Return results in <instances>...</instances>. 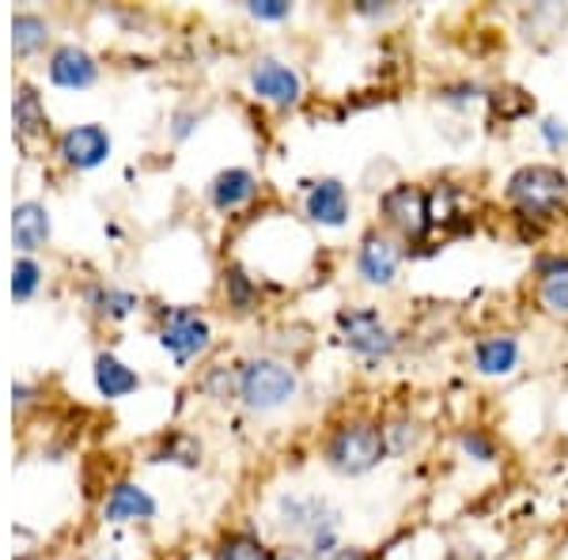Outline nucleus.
Here are the masks:
<instances>
[{
    "instance_id": "nucleus-31",
    "label": "nucleus",
    "mask_w": 568,
    "mask_h": 560,
    "mask_svg": "<svg viewBox=\"0 0 568 560\" xmlns=\"http://www.w3.org/2000/svg\"><path fill=\"white\" fill-rule=\"evenodd\" d=\"M273 560H307V557L296 553V549H281V553H273Z\"/></svg>"
},
{
    "instance_id": "nucleus-5",
    "label": "nucleus",
    "mask_w": 568,
    "mask_h": 560,
    "mask_svg": "<svg viewBox=\"0 0 568 560\" xmlns=\"http://www.w3.org/2000/svg\"><path fill=\"white\" fill-rule=\"evenodd\" d=\"M383 227L398 238H420L433 227V213H428V190L414 186V182H398L379 197Z\"/></svg>"
},
{
    "instance_id": "nucleus-24",
    "label": "nucleus",
    "mask_w": 568,
    "mask_h": 560,
    "mask_svg": "<svg viewBox=\"0 0 568 560\" xmlns=\"http://www.w3.org/2000/svg\"><path fill=\"white\" fill-rule=\"evenodd\" d=\"M197 455H201V447L194 444V439L171 436V444H163V451H155L152 462H186V466H197Z\"/></svg>"
},
{
    "instance_id": "nucleus-28",
    "label": "nucleus",
    "mask_w": 568,
    "mask_h": 560,
    "mask_svg": "<svg viewBox=\"0 0 568 560\" xmlns=\"http://www.w3.org/2000/svg\"><path fill=\"white\" fill-rule=\"evenodd\" d=\"M246 12H251L254 20H288L292 4H284V0H251Z\"/></svg>"
},
{
    "instance_id": "nucleus-14",
    "label": "nucleus",
    "mask_w": 568,
    "mask_h": 560,
    "mask_svg": "<svg viewBox=\"0 0 568 560\" xmlns=\"http://www.w3.org/2000/svg\"><path fill=\"white\" fill-rule=\"evenodd\" d=\"M103 516L110 522H133V519H152L155 516V500L144 489H136V485L122 481L114 485L103 503Z\"/></svg>"
},
{
    "instance_id": "nucleus-30",
    "label": "nucleus",
    "mask_w": 568,
    "mask_h": 560,
    "mask_svg": "<svg viewBox=\"0 0 568 560\" xmlns=\"http://www.w3.org/2000/svg\"><path fill=\"white\" fill-rule=\"evenodd\" d=\"M334 560H368V553H364L361 546H345L342 553H337Z\"/></svg>"
},
{
    "instance_id": "nucleus-21",
    "label": "nucleus",
    "mask_w": 568,
    "mask_h": 560,
    "mask_svg": "<svg viewBox=\"0 0 568 560\" xmlns=\"http://www.w3.org/2000/svg\"><path fill=\"white\" fill-rule=\"evenodd\" d=\"M91 303H95L99 315H110V318H125L130 310H136V296L122 288H99L95 296H91Z\"/></svg>"
},
{
    "instance_id": "nucleus-19",
    "label": "nucleus",
    "mask_w": 568,
    "mask_h": 560,
    "mask_svg": "<svg viewBox=\"0 0 568 560\" xmlns=\"http://www.w3.org/2000/svg\"><path fill=\"white\" fill-rule=\"evenodd\" d=\"M216 560H273V553L254 534H227L220 541Z\"/></svg>"
},
{
    "instance_id": "nucleus-8",
    "label": "nucleus",
    "mask_w": 568,
    "mask_h": 560,
    "mask_svg": "<svg viewBox=\"0 0 568 560\" xmlns=\"http://www.w3.org/2000/svg\"><path fill=\"white\" fill-rule=\"evenodd\" d=\"M251 88L258 91L262 99H270V103L277 106H292L300 103V95H304V80H300V72L292 65H284L277 58H258L251 65Z\"/></svg>"
},
{
    "instance_id": "nucleus-22",
    "label": "nucleus",
    "mask_w": 568,
    "mask_h": 560,
    "mask_svg": "<svg viewBox=\"0 0 568 560\" xmlns=\"http://www.w3.org/2000/svg\"><path fill=\"white\" fill-rule=\"evenodd\" d=\"M417 425L414 420H390V425H383V444H387V455H406L409 447L417 444Z\"/></svg>"
},
{
    "instance_id": "nucleus-13",
    "label": "nucleus",
    "mask_w": 568,
    "mask_h": 560,
    "mask_svg": "<svg viewBox=\"0 0 568 560\" xmlns=\"http://www.w3.org/2000/svg\"><path fill=\"white\" fill-rule=\"evenodd\" d=\"M519 364V342L511 334H489L474 345V367L489 379H500V375H511Z\"/></svg>"
},
{
    "instance_id": "nucleus-9",
    "label": "nucleus",
    "mask_w": 568,
    "mask_h": 560,
    "mask_svg": "<svg viewBox=\"0 0 568 560\" xmlns=\"http://www.w3.org/2000/svg\"><path fill=\"white\" fill-rule=\"evenodd\" d=\"M304 208H307V216L315 220V224L342 227L345 220H349V213H353V201H349V190H345V182L318 179V182H311V186H307Z\"/></svg>"
},
{
    "instance_id": "nucleus-10",
    "label": "nucleus",
    "mask_w": 568,
    "mask_h": 560,
    "mask_svg": "<svg viewBox=\"0 0 568 560\" xmlns=\"http://www.w3.org/2000/svg\"><path fill=\"white\" fill-rule=\"evenodd\" d=\"M535 277L538 310L554 318H568V258H546Z\"/></svg>"
},
{
    "instance_id": "nucleus-6",
    "label": "nucleus",
    "mask_w": 568,
    "mask_h": 560,
    "mask_svg": "<svg viewBox=\"0 0 568 560\" xmlns=\"http://www.w3.org/2000/svg\"><path fill=\"white\" fill-rule=\"evenodd\" d=\"M402 258H406L402 238L390 235L387 227H372V232L361 238V246H356V273H361V281L372 284V288H390L402 269Z\"/></svg>"
},
{
    "instance_id": "nucleus-2",
    "label": "nucleus",
    "mask_w": 568,
    "mask_h": 560,
    "mask_svg": "<svg viewBox=\"0 0 568 560\" xmlns=\"http://www.w3.org/2000/svg\"><path fill=\"white\" fill-rule=\"evenodd\" d=\"M504 197L524 220H554L568 205V174L554 163H527L508 179Z\"/></svg>"
},
{
    "instance_id": "nucleus-27",
    "label": "nucleus",
    "mask_w": 568,
    "mask_h": 560,
    "mask_svg": "<svg viewBox=\"0 0 568 560\" xmlns=\"http://www.w3.org/2000/svg\"><path fill=\"white\" fill-rule=\"evenodd\" d=\"M538 133H542L546 149H554V152H565L568 149V125L561 122V118H542Z\"/></svg>"
},
{
    "instance_id": "nucleus-18",
    "label": "nucleus",
    "mask_w": 568,
    "mask_h": 560,
    "mask_svg": "<svg viewBox=\"0 0 568 560\" xmlns=\"http://www.w3.org/2000/svg\"><path fill=\"white\" fill-rule=\"evenodd\" d=\"M16 125H20V133H27V136L45 130V106L31 88L16 91Z\"/></svg>"
},
{
    "instance_id": "nucleus-20",
    "label": "nucleus",
    "mask_w": 568,
    "mask_h": 560,
    "mask_svg": "<svg viewBox=\"0 0 568 560\" xmlns=\"http://www.w3.org/2000/svg\"><path fill=\"white\" fill-rule=\"evenodd\" d=\"M45 20H39V16H16L12 20V39H16V50L20 53H31V50H39V45L45 42Z\"/></svg>"
},
{
    "instance_id": "nucleus-16",
    "label": "nucleus",
    "mask_w": 568,
    "mask_h": 560,
    "mask_svg": "<svg viewBox=\"0 0 568 560\" xmlns=\"http://www.w3.org/2000/svg\"><path fill=\"white\" fill-rule=\"evenodd\" d=\"M12 238H16V246H20V251H34V246H42L45 238H50V213H45L42 205H34V201L16 205Z\"/></svg>"
},
{
    "instance_id": "nucleus-3",
    "label": "nucleus",
    "mask_w": 568,
    "mask_h": 560,
    "mask_svg": "<svg viewBox=\"0 0 568 560\" xmlns=\"http://www.w3.org/2000/svg\"><path fill=\"white\" fill-rule=\"evenodd\" d=\"M296 390H300L296 371L288 364L273 360V356H258V360H246L240 367V398L254 413L288 406L296 398Z\"/></svg>"
},
{
    "instance_id": "nucleus-12",
    "label": "nucleus",
    "mask_w": 568,
    "mask_h": 560,
    "mask_svg": "<svg viewBox=\"0 0 568 560\" xmlns=\"http://www.w3.org/2000/svg\"><path fill=\"white\" fill-rule=\"evenodd\" d=\"M95 77H99L95 58H91L88 50H80V45H61V50L50 58V80L58 88L80 91V88L95 84Z\"/></svg>"
},
{
    "instance_id": "nucleus-26",
    "label": "nucleus",
    "mask_w": 568,
    "mask_h": 560,
    "mask_svg": "<svg viewBox=\"0 0 568 560\" xmlns=\"http://www.w3.org/2000/svg\"><path fill=\"white\" fill-rule=\"evenodd\" d=\"M459 447L474 458V462H493V458H497V444H493L481 428H466L459 436Z\"/></svg>"
},
{
    "instance_id": "nucleus-1",
    "label": "nucleus",
    "mask_w": 568,
    "mask_h": 560,
    "mask_svg": "<svg viewBox=\"0 0 568 560\" xmlns=\"http://www.w3.org/2000/svg\"><path fill=\"white\" fill-rule=\"evenodd\" d=\"M387 458V444H383V425L368 417L342 420L323 444V462L342 477L372 474L375 466Z\"/></svg>"
},
{
    "instance_id": "nucleus-25",
    "label": "nucleus",
    "mask_w": 568,
    "mask_h": 560,
    "mask_svg": "<svg viewBox=\"0 0 568 560\" xmlns=\"http://www.w3.org/2000/svg\"><path fill=\"white\" fill-rule=\"evenodd\" d=\"M224 284H227V299H232V307L235 310H246L254 303V284H251V277L240 269V265H232L227 269V277H224Z\"/></svg>"
},
{
    "instance_id": "nucleus-4",
    "label": "nucleus",
    "mask_w": 568,
    "mask_h": 560,
    "mask_svg": "<svg viewBox=\"0 0 568 560\" xmlns=\"http://www.w3.org/2000/svg\"><path fill=\"white\" fill-rule=\"evenodd\" d=\"M337 329H342V342L349 348L353 356H361V360L368 364H379L387 360L394 353V334L383 323V315L375 307H345L337 310Z\"/></svg>"
},
{
    "instance_id": "nucleus-17",
    "label": "nucleus",
    "mask_w": 568,
    "mask_h": 560,
    "mask_svg": "<svg viewBox=\"0 0 568 560\" xmlns=\"http://www.w3.org/2000/svg\"><path fill=\"white\" fill-rule=\"evenodd\" d=\"M95 387L103 398H125V394H133L141 387V379H136L133 367H125L118 356H95Z\"/></svg>"
},
{
    "instance_id": "nucleus-29",
    "label": "nucleus",
    "mask_w": 568,
    "mask_h": 560,
    "mask_svg": "<svg viewBox=\"0 0 568 560\" xmlns=\"http://www.w3.org/2000/svg\"><path fill=\"white\" fill-rule=\"evenodd\" d=\"M356 12H361V16H387L390 8L387 4H372V0H361V4H356Z\"/></svg>"
},
{
    "instance_id": "nucleus-7",
    "label": "nucleus",
    "mask_w": 568,
    "mask_h": 560,
    "mask_svg": "<svg viewBox=\"0 0 568 560\" xmlns=\"http://www.w3.org/2000/svg\"><path fill=\"white\" fill-rule=\"evenodd\" d=\"M209 323L197 318L194 310H171L168 323L160 329V345L175 356L179 364H190L194 356H201L209 348Z\"/></svg>"
},
{
    "instance_id": "nucleus-23",
    "label": "nucleus",
    "mask_w": 568,
    "mask_h": 560,
    "mask_svg": "<svg viewBox=\"0 0 568 560\" xmlns=\"http://www.w3.org/2000/svg\"><path fill=\"white\" fill-rule=\"evenodd\" d=\"M39 281H42V269L34 265L31 258H20L12 269V296L16 299H31L39 292Z\"/></svg>"
},
{
    "instance_id": "nucleus-15",
    "label": "nucleus",
    "mask_w": 568,
    "mask_h": 560,
    "mask_svg": "<svg viewBox=\"0 0 568 560\" xmlns=\"http://www.w3.org/2000/svg\"><path fill=\"white\" fill-rule=\"evenodd\" d=\"M254 194H258V179H254L251 171L243 167H232V171H220L213 179V186H209V197H213L216 208H240L246 205Z\"/></svg>"
},
{
    "instance_id": "nucleus-11",
    "label": "nucleus",
    "mask_w": 568,
    "mask_h": 560,
    "mask_svg": "<svg viewBox=\"0 0 568 560\" xmlns=\"http://www.w3.org/2000/svg\"><path fill=\"white\" fill-rule=\"evenodd\" d=\"M61 155H65V163H72V167L91 171L110 155V136L103 125H77V130L61 136Z\"/></svg>"
}]
</instances>
